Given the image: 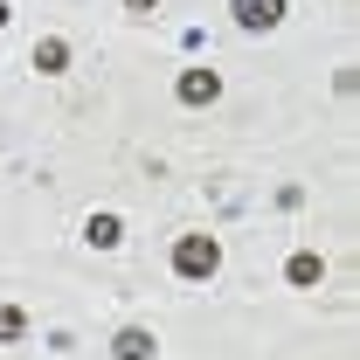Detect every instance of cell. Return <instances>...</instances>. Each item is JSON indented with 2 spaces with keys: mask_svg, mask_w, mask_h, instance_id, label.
Here are the masks:
<instances>
[{
  "mask_svg": "<svg viewBox=\"0 0 360 360\" xmlns=\"http://www.w3.org/2000/svg\"><path fill=\"white\" fill-rule=\"evenodd\" d=\"M84 243H90V250H118V243H125V222H118V215H90Z\"/></svg>",
  "mask_w": 360,
  "mask_h": 360,
  "instance_id": "8992f818",
  "label": "cell"
},
{
  "mask_svg": "<svg viewBox=\"0 0 360 360\" xmlns=\"http://www.w3.org/2000/svg\"><path fill=\"white\" fill-rule=\"evenodd\" d=\"M21 333H28V312L21 305H0V347H14Z\"/></svg>",
  "mask_w": 360,
  "mask_h": 360,
  "instance_id": "ba28073f",
  "label": "cell"
},
{
  "mask_svg": "<svg viewBox=\"0 0 360 360\" xmlns=\"http://www.w3.org/2000/svg\"><path fill=\"white\" fill-rule=\"evenodd\" d=\"M153 354H160V340H153L146 326H125V333L111 340V360H153Z\"/></svg>",
  "mask_w": 360,
  "mask_h": 360,
  "instance_id": "277c9868",
  "label": "cell"
},
{
  "mask_svg": "<svg viewBox=\"0 0 360 360\" xmlns=\"http://www.w3.org/2000/svg\"><path fill=\"white\" fill-rule=\"evenodd\" d=\"M180 104H215V97H222V77H215V70H180Z\"/></svg>",
  "mask_w": 360,
  "mask_h": 360,
  "instance_id": "3957f363",
  "label": "cell"
},
{
  "mask_svg": "<svg viewBox=\"0 0 360 360\" xmlns=\"http://www.w3.org/2000/svg\"><path fill=\"white\" fill-rule=\"evenodd\" d=\"M229 14H236V28L264 35V28H277V21H284V0H236Z\"/></svg>",
  "mask_w": 360,
  "mask_h": 360,
  "instance_id": "7a4b0ae2",
  "label": "cell"
},
{
  "mask_svg": "<svg viewBox=\"0 0 360 360\" xmlns=\"http://www.w3.org/2000/svg\"><path fill=\"white\" fill-rule=\"evenodd\" d=\"M0 28H7V0H0Z\"/></svg>",
  "mask_w": 360,
  "mask_h": 360,
  "instance_id": "30bf717a",
  "label": "cell"
},
{
  "mask_svg": "<svg viewBox=\"0 0 360 360\" xmlns=\"http://www.w3.org/2000/svg\"><path fill=\"white\" fill-rule=\"evenodd\" d=\"M284 277H291L298 291H312V284H326V257H319V250H298V257L284 264Z\"/></svg>",
  "mask_w": 360,
  "mask_h": 360,
  "instance_id": "5b68a950",
  "label": "cell"
},
{
  "mask_svg": "<svg viewBox=\"0 0 360 360\" xmlns=\"http://www.w3.org/2000/svg\"><path fill=\"white\" fill-rule=\"evenodd\" d=\"M125 7H132V14H153V7H160V0H125Z\"/></svg>",
  "mask_w": 360,
  "mask_h": 360,
  "instance_id": "9c48e42d",
  "label": "cell"
},
{
  "mask_svg": "<svg viewBox=\"0 0 360 360\" xmlns=\"http://www.w3.org/2000/svg\"><path fill=\"white\" fill-rule=\"evenodd\" d=\"M35 70H42V77H63V70H70V42H63V35H42V42H35Z\"/></svg>",
  "mask_w": 360,
  "mask_h": 360,
  "instance_id": "52a82bcc",
  "label": "cell"
},
{
  "mask_svg": "<svg viewBox=\"0 0 360 360\" xmlns=\"http://www.w3.org/2000/svg\"><path fill=\"white\" fill-rule=\"evenodd\" d=\"M174 270L194 277V284L215 277V270H222V243H215V236H180V243H174Z\"/></svg>",
  "mask_w": 360,
  "mask_h": 360,
  "instance_id": "6da1fadb",
  "label": "cell"
}]
</instances>
